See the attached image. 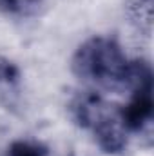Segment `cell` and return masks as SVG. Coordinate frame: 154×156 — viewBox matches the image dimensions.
<instances>
[{
    "label": "cell",
    "mask_w": 154,
    "mask_h": 156,
    "mask_svg": "<svg viewBox=\"0 0 154 156\" xmlns=\"http://www.w3.org/2000/svg\"><path fill=\"white\" fill-rule=\"evenodd\" d=\"M73 71L80 80L103 89H132L152 75L145 62H131L114 40L105 37L89 38L78 47Z\"/></svg>",
    "instance_id": "1"
},
{
    "label": "cell",
    "mask_w": 154,
    "mask_h": 156,
    "mask_svg": "<svg viewBox=\"0 0 154 156\" xmlns=\"http://www.w3.org/2000/svg\"><path fill=\"white\" fill-rule=\"evenodd\" d=\"M76 122L89 129L98 145L109 153H121L127 145V127L121 120V111L109 105L100 96L83 94L73 105Z\"/></svg>",
    "instance_id": "2"
},
{
    "label": "cell",
    "mask_w": 154,
    "mask_h": 156,
    "mask_svg": "<svg viewBox=\"0 0 154 156\" xmlns=\"http://www.w3.org/2000/svg\"><path fill=\"white\" fill-rule=\"evenodd\" d=\"M152 118V75L140 80L132 87V98L121 111L127 131H142Z\"/></svg>",
    "instance_id": "3"
},
{
    "label": "cell",
    "mask_w": 154,
    "mask_h": 156,
    "mask_svg": "<svg viewBox=\"0 0 154 156\" xmlns=\"http://www.w3.org/2000/svg\"><path fill=\"white\" fill-rule=\"evenodd\" d=\"M131 20L138 26L140 31L151 33L152 26V0H132L129 7Z\"/></svg>",
    "instance_id": "4"
},
{
    "label": "cell",
    "mask_w": 154,
    "mask_h": 156,
    "mask_svg": "<svg viewBox=\"0 0 154 156\" xmlns=\"http://www.w3.org/2000/svg\"><path fill=\"white\" fill-rule=\"evenodd\" d=\"M7 156H45V151L40 145H37V144L18 140V142L11 144Z\"/></svg>",
    "instance_id": "5"
}]
</instances>
